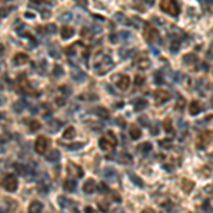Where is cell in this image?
I'll list each match as a JSON object with an SVG mask.
<instances>
[{
  "instance_id": "cell-1",
  "label": "cell",
  "mask_w": 213,
  "mask_h": 213,
  "mask_svg": "<svg viewBox=\"0 0 213 213\" xmlns=\"http://www.w3.org/2000/svg\"><path fill=\"white\" fill-rule=\"evenodd\" d=\"M117 146V138L112 132H107L101 139H99V148L104 151H111Z\"/></svg>"
},
{
  "instance_id": "cell-2",
  "label": "cell",
  "mask_w": 213,
  "mask_h": 213,
  "mask_svg": "<svg viewBox=\"0 0 213 213\" xmlns=\"http://www.w3.org/2000/svg\"><path fill=\"white\" fill-rule=\"evenodd\" d=\"M48 145H50V141L47 136H37V139H36V144H34V151L37 152L38 155H43L47 152V149H48Z\"/></svg>"
},
{
  "instance_id": "cell-3",
  "label": "cell",
  "mask_w": 213,
  "mask_h": 213,
  "mask_svg": "<svg viewBox=\"0 0 213 213\" xmlns=\"http://www.w3.org/2000/svg\"><path fill=\"white\" fill-rule=\"evenodd\" d=\"M212 138H213L212 131H203V132H200L198 135V139H196V145H198V148H203V146L209 145Z\"/></svg>"
},
{
  "instance_id": "cell-4",
  "label": "cell",
  "mask_w": 213,
  "mask_h": 213,
  "mask_svg": "<svg viewBox=\"0 0 213 213\" xmlns=\"http://www.w3.org/2000/svg\"><path fill=\"white\" fill-rule=\"evenodd\" d=\"M2 183H3V188L9 192H14L16 189H17V178H16L14 175H12V173L4 176V179Z\"/></svg>"
},
{
  "instance_id": "cell-5",
  "label": "cell",
  "mask_w": 213,
  "mask_h": 213,
  "mask_svg": "<svg viewBox=\"0 0 213 213\" xmlns=\"http://www.w3.org/2000/svg\"><path fill=\"white\" fill-rule=\"evenodd\" d=\"M17 90L23 94H31L33 90H31V85L27 81L26 75H20V77L17 78Z\"/></svg>"
},
{
  "instance_id": "cell-6",
  "label": "cell",
  "mask_w": 213,
  "mask_h": 213,
  "mask_svg": "<svg viewBox=\"0 0 213 213\" xmlns=\"http://www.w3.org/2000/svg\"><path fill=\"white\" fill-rule=\"evenodd\" d=\"M161 9L165 13H169L170 16H176L179 13V6L175 2H162L161 3Z\"/></svg>"
},
{
  "instance_id": "cell-7",
  "label": "cell",
  "mask_w": 213,
  "mask_h": 213,
  "mask_svg": "<svg viewBox=\"0 0 213 213\" xmlns=\"http://www.w3.org/2000/svg\"><path fill=\"white\" fill-rule=\"evenodd\" d=\"M154 97H155V101H156V104H162V102H165L166 99H169L170 95H169V93H168V91L158 90V91H155Z\"/></svg>"
},
{
  "instance_id": "cell-8",
  "label": "cell",
  "mask_w": 213,
  "mask_h": 213,
  "mask_svg": "<svg viewBox=\"0 0 213 213\" xmlns=\"http://www.w3.org/2000/svg\"><path fill=\"white\" fill-rule=\"evenodd\" d=\"M144 34H145V38L148 41H155L158 37V31L155 27H152V26H146L145 31H144Z\"/></svg>"
},
{
  "instance_id": "cell-9",
  "label": "cell",
  "mask_w": 213,
  "mask_h": 213,
  "mask_svg": "<svg viewBox=\"0 0 213 213\" xmlns=\"http://www.w3.org/2000/svg\"><path fill=\"white\" fill-rule=\"evenodd\" d=\"M117 83V85H118V88L119 90H127L128 87H129V77L128 75H119L118 77V81H115Z\"/></svg>"
},
{
  "instance_id": "cell-10",
  "label": "cell",
  "mask_w": 213,
  "mask_h": 213,
  "mask_svg": "<svg viewBox=\"0 0 213 213\" xmlns=\"http://www.w3.org/2000/svg\"><path fill=\"white\" fill-rule=\"evenodd\" d=\"M26 63H28V56L26 54V53H17L14 56V64L16 65H23L26 64Z\"/></svg>"
},
{
  "instance_id": "cell-11",
  "label": "cell",
  "mask_w": 213,
  "mask_h": 213,
  "mask_svg": "<svg viewBox=\"0 0 213 213\" xmlns=\"http://www.w3.org/2000/svg\"><path fill=\"white\" fill-rule=\"evenodd\" d=\"M74 36V28L68 24H64L61 27V37L63 38H70Z\"/></svg>"
},
{
  "instance_id": "cell-12",
  "label": "cell",
  "mask_w": 213,
  "mask_h": 213,
  "mask_svg": "<svg viewBox=\"0 0 213 213\" xmlns=\"http://www.w3.org/2000/svg\"><path fill=\"white\" fill-rule=\"evenodd\" d=\"M41 210H43V205L38 200H33L28 206V213H41Z\"/></svg>"
},
{
  "instance_id": "cell-13",
  "label": "cell",
  "mask_w": 213,
  "mask_h": 213,
  "mask_svg": "<svg viewBox=\"0 0 213 213\" xmlns=\"http://www.w3.org/2000/svg\"><path fill=\"white\" fill-rule=\"evenodd\" d=\"M200 111H202V105L198 101H192L189 104V112H190V115H198Z\"/></svg>"
},
{
  "instance_id": "cell-14",
  "label": "cell",
  "mask_w": 213,
  "mask_h": 213,
  "mask_svg": "<svg viewBox=\"0 0 213 213\" xmlns=\"http://www.w3.org/2000/svg\"><path fill=\"white\" fill-rule=\"evenodd\" d=\"M75 136V128L74 127H67L65 128V131L63 132V138L64 139H73Z\"/></svg>"
},
{
  "instance_id": "cell-15",
  "label": "cell",
  "mask_w": 213,
  "mask_h": 213,
  "mask_svg": "<svg viewBox=\"0 0 213 213\" xmlns=\"http://www.w3.org/2000/svg\"><path fill=\"white\" fill-rule=\"evenodd\" d=\"M40 128H41L40 121H37V119H31L30 122H28V129H30L31 132H36V131H38Z\"/></svg>"
},
{
  "instance_id": "cell-16",
  "label": "cell",
  "mask_w": 213,
  "mask_h": 213,
  "mask_svg": "<svg viewBox=\"0 0 213 213\" xmlns=\"http://www.w3.org/2000/svg\"><path fill=\"white\" fill-rule=\"evenodd\" d=\"M95 190V183H94L93 179L87 180L85 183H84V192H88V193H93V192Z\"/></svg>"
},
{
  "instance_id": "cell-17",
  "label": "cell",
  "mask_w": 213,
  "mask_h": 213,
  "mask_svg": "<svg viewBox=\"0 0 213 213\" xmlns=\"http://www.w3.org/2000/svg\"><path fill=\"white\" fill-rule=\"evenodd\" d=\"M180 186H182V189L186 192V193H189V192L193 189V182H192V180H189V179H183L182 180V185H180Z\"/></svg>"
},
{
  "instance_id": "cell-18",
  "label": "cell",
  "mask_w": 213,
  "mask_h": 213,
  "mask_svg": "<svg viewBox=\"0 0 213 213\" xmlns=\"http://www.w3.org/2000/svg\"><path fill=\"white\" fill-rule=\"evenodd\" d=\"M129 134H131V136H132L134 139H138L139 136H141V129H139L136 125H132L131 129H129Z\"/></svg>"
},
{
  "instance_id": "cell-19",
  "label": "cell",
  "mask_w": 213,
  "mask_h": 213,
  "mask_svg": "<svg viewBox=\"0 0 213 213\" xmlns=\"http://www.w3.org/2000/svg\"><path fill=\"white\" fill-rule=\"evenodd\" d=\"M60 159V152L58 151H53L50 155H47V161L50 162H57Z\"/></svg>"
},
{
  "instance_id": "cell-20",
  "label": "cell",
  "mask_w": 213,
  "mask_h": 213,
  "mask_svg": "<svg viewBox=\"0 0 213 213\" xmlns=\"http://www.w3.org/2000/svg\"><path fill=\"white\" fill-rule=\"evenodd\" d=\"M64 189L65 190H74L75 189V182L74 180H65V183H64Z\"/></svg>"
},
{
  "instance_id": "cell-21",
  "label": "cell",
  "mask_w": 213,
  "mask_h": 213,
  "mask_svg": "<svg viewBox=\"0 0 213 213\" xmlns=\"http://www.w3.org/2000/svg\"><path fill=\"white\" fill-rule=\"evenodd\" d=\"M164 125H165V131H166V132H172V121H170L169 118L164 121Z\"/></svg>"
},
{
  "instance_id": "cell-22",
  "label": "cell",
  "mask_w": 213,
  "mask_h": 213,
  "mask_svg": "<svg viewBox=\"0 0 213 213\" xmlns=\"http://www.w3.org/2000/svg\"><path fill=\"white\" fill-rule=\"evenodd\" d=\"M23 104H24V102H16V105H14V109H16V111H22L23 107H24Z\"/></svg>"
},
{
  "instance_id": "cell-23",
  "label": "cell",
  "mask_w": 213,
  "mask_h": 213,
  "mask_svg": "<svg viewBox=\"0 0 213 213\" xmlns=\"http://www.w3.org/2000/svg\"><path fill=\"white\" fill-rule=\"evenodd\" d=\"M61 73H63V71H61V67H60V65H56V68H54V74H56V75H60Z\"/></svg>"
},
{
  "instance_id": "cell-24",
  "label": "cell",
  "mask_w": 213,
  "mask_h": 213,
  "mask_svg": "<svg viewBox=\"0 0 213 213\" xmlns=\"http://www.w3.org/2000/svg\"><path fill=\"white\" fill-rule=\"evenodd\" d=\"M57 102H58V105H64V99L63 98H57Z\"/></svg>"
},
{
  "instance_id": "cell-25",
  "label": "cell",
  "mask_w": 213,
  "mask_h": 213,
  "mask_svg": "<svg viewBox=\"0 0 213 213\" xmlns=\"http://www.w3.org/2000/svg\"><path fill=\"white\" fill-rule=\"evenodd\" d=\"M142 213H154V210L152 209H145V210H142Z\"/></svg>"
},
{
  "instance_id": "cell-26",
  "label": "cell",
  "mask_w": 213,
  "mask_h": 213,
  "mask_svg": "<svg viewBox=\"0 0 213 213\" xmlns=\"http://www.w3.org/2000/svg\"><path fill=\"white\" fill-rule=\"evenodd\" d=\"M3 101H4V99H3V98H2V97H0V105L3 104Z\"/></svg>"
},
{
  "instance_id": "cell-27",
  "label": "cell",
  "mask_w": 213,
  "mask_h": 213,
  "mask_svg": "<svg viewBox=\"0 0 213 213\" xmlns=\"http://www.w3.org/2000/svg\"><path fill=\"white\" fill-rule=\"evenodd\" d=\"M0 51H3V46L2 44H0Z\"/></svg>"
}]
</instances>
